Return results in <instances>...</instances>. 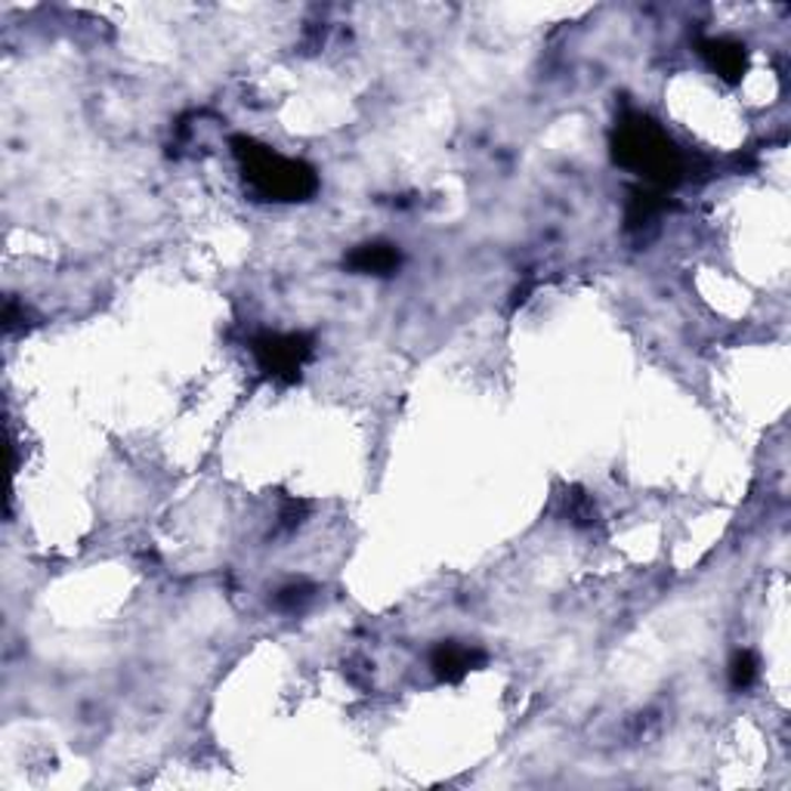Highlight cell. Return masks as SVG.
<instances>
[{
	"instance_id": "obj_1",
	"label": "cell",
	"mask_w": 791,
	"mask_h": 791,
	"mask_svg": "<svg viewBox=\"0 0 791 791\" xmlns=\"http://www.w3.org/2000/svg\"><path fill=\"white\" fill-rule=\"evenodd\" d=\"M612 155L621 168L640 173L652 186H675L683 173V161L675 140L652 118L625 115L612 136Z\"/></svg>"
},
{
	"instance_id": "obj_2",
	"label": "cell",
	"mask_w": 791,
	"mask_h": 791,
	"mask_svg": "<svg viewBox=\"0 0 791 791\" xmlns=\"http://www.w3.org/2000/svg\"><path fill=\"white\" fill-rule=\"evenodd\" d=\"M232 152L242 164V173H245L251 189L266 202H306L318 189L316 171L310 164L285 159L270 145L257 143V140L235 136Z\"/></svg>"
},
{
	"instance_id": "obj_3",
	"label": "cell",
	"mask_w": 791,
	"mask_h": 791,
	"mask_svg": "<svg viewBox=\"0 0 791 791\" xmlns=\"http://www.w3.org/2000/svg\"><path fill=\"white\" fill-rule=\"evenodd\" d=\"M313 356V341L306 334H260L254 341V359L260 372L273 381H297L306 359Z\"/></svg>"
},
{
	"instance_id": "obj_4",
	"label": "cell",
	"mask_w": 791,
	"mask_h": 791,
	"mask_svg": "<svg viewBox=\"0 0 791 791\" xmlns=\"http://www.w3.org/2000/svg\"><path fill=\"white\" fill-rule=\"evenodd\" d=\"M699 53L708 59V65L727 81V84H739L746 72H749V53L739 41L730 38H708L699 43Z\"/></svg>"
},
{
	"instance_id": "obj_5",
	"label": "cell",
	"mask_w": 791,
	"mask_h": 791,
	"mask_svg": "<svg viewBox=\"0 0 791 791\" xmlns=\"http://www.w3.org/2000/svg\"><path fill=\"white\" fill-rule=\"evenodd\" d=\"M479 662H483V652H479V649L460 647V643H439V647L433 649L430 668L436 671L439 680L455 683L460 677L470 675Z\"/></svg>"
},
{
	"instance_id": "obj_6",
	"label": "cell",
	"mask_w": 791,
	"mask_h": 791,
	"mask_svg": "<svg viewBox=\"0 0 791 791\" xmlns=\"http://www.w3.org/2000/svg\"><path fill=\"white\" fill-rule=\"evenodd\" d=\"M399 263H403V254H399L393 245H384V242L356 247V251L346 257V266H349L353 273H365V275L396 273Z\"/></svg>"
},
{
	"instance_id": "obj_7",
	"label": "cell",
	"mask_w": 791,
	"mask_h": 791,
	"mask_svg": "<svg viewBox=\"0 0 791 791\" xmlns=\"http://www.w3.org/2000/svg\"><path fill=\"white\" fill-rule=\"evenodd\" d=\"M730 680H733L736 690H749L751 683L758 680V659H754V652H749V649L736 652L733 665H730Z\"/></svg>"
},
{
	"instance_id": "obj_8",
	"label": "cell",
	"mask_w": 791,
	"mask_h": 791,
	"mask_svg": "<svg viewBox=\"0 0 791 791\" xmlns=\"http://www.w3.org/2000/svg\"><path fill=\"white\" fill-rule=\"evenodd\" d=\"M306 600H313L310 585H288V588L278 590V606H285V609H301Z\"/></svg>"
}]
</instances>
